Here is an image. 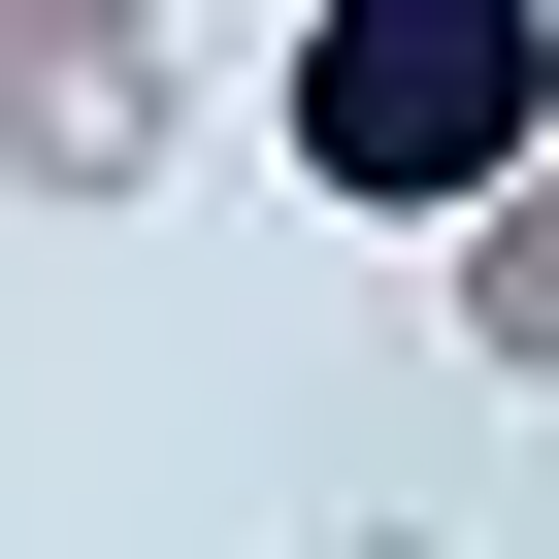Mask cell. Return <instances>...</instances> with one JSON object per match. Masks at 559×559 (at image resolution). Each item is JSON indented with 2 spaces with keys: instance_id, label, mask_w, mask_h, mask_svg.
Returning a JSON list of instances; mask_svg holds the SVG:
<instances>
[{
  "instance_id": "1",
  "label": "cell",
  "mask_w": 559,
  "mask_h": 559,
  "mask_svg": "<svg viewBox=\"0 0 559 559\" xmlns=\"http://www.w3.org/2000/svg\"><path fill=\"white\" fill-rule=\"evenodd\" d=\"M526 165H559V0H297V198L461 263Z\"/></svg>"
},
{
  "instance_id": "2",
  "label": "cell",
  "mask_w": 559,
  "mask_h": 559,
  "mask_svg": "<svg viewBox=\"0 0 559 559\" xmlns=\"http://www.w3.org/2000/svg\"><path fill=\"white\" fill-rule=\"evenodd\" d=\"M0 198H67V230L165 198V34H132V67H0Z\"/></svg>"
},
{
  "instance_id": "3",
  "label": "cell",
  "mask_w": 559,
  "mask_h": 559,
  "mask_svg": "<svg viewBox=\"0 0 559 559\" xmlns=\"http://www.w3.org/2000/svg\"><path fill=\"white\" fill-rule=\"evenodd\" d=\"M428 330H461V362H493V395H559V165H526V198H493V230H461V263H428Z\"/></svg>"
},
{
  "instance_id": "4",
  "label": "cell",
  "mask_w": 559,
  "mask_h": 559,
  "mask_svg": "<svg viewBox=\"0 0 559 559\" xmlns=\"http://www.w3.org/2000/svg\"><path fill=\"white\" fill-rule=\"evenodd\" d=\"M165 34V0H0V67H132Z\"/></svg>"
},
{
  "instance_id": "5",
  "label": "cell",
  "mask_w": 559,
  "mask_h": 559,
  "mask_svg": "<svg viewBox=\"0 0 559 559\" xmlns=\"http://www.w3.org/2000/svg\"><path fill=\"white\" fill-rule=\"evenodd\" d=\"M297 559H461V526H297Z\"/></svg>"
}]
</instances>
